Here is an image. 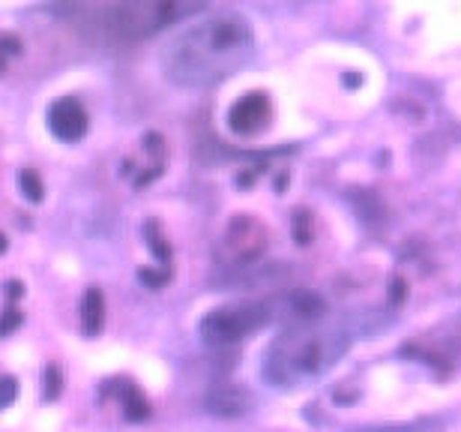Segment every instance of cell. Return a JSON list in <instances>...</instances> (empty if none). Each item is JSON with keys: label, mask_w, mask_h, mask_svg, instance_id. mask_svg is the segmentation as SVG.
I'll use <instances>...</instances> for the list:
<instances>
[{"label": "cell", "mask_w": 461, "mask_h": 432, "mask_svg": "<svg viewBox=\"0 0 461 432\" xmlns=\"http://www.w3.org/2000/svg\"><path fill=\"white\" fill-rule=\"evenodd\" d=\"M255 54V31L249 18L237 13H219L189 24L165 45L162 67L174 85L180 87H213Z\"/></svg>", "instance_id": "cell-1"}, {"label": "cell", "mask_w": 461, "mask_h": 432, "mask_svg": "<svg viewBox=\"0 0 461 432\" xmlns=\"http://www.w3.org/2000/svg\"><path fill=\"white\" fill-rule=\"evenodd\" d=\"M204 4L207 0H117L108 13V27L120 42H144L198 13Z\"/></svg>", "instance_id": "cell-2"}, {"label": "cell", "mask_w": 461, "mask_h": 432, "mask_svg": "<svg viewBox=\"0 0 461 432\" xmlns=\"http://www.w3.org/2000/svg\"><path fill=\"white\" fill-rule=\"evenodd\" d=\"M339 352L327 336L318 334H285L273 348L270 375L279 381H294L297 375L321 372Z\"/></svg>", "instance_id": "cell-3"}, {"label": "cell", "mask_w": 461, "mask_h": 432, "mask_svg": "<svg viewBox=\"0 0 461 432\" xmlns=\"http://www.w3.org/2000/svg\"><path fill=\"white\" fill-rule=\"evenodd\" d=\"M267 316L264 303H234V307H219L201 321V336L210 345H234L240 339H246L252 330H258Z\"/></svg>", "instance_id": "cell-4"}, {"label": "cell", "mask_w": 461, "mask_h": 432, "mask_svg": "<svg viewBox=\"0 0 461 432\" xmlns=\"http://www.w3.org/2000/svg\"><path fill=\"white\" fill-rule=\"evenodd\" d=\"M225 246L234 262H252L267 250V228L258 219L240 214L230 219L225 232Z\"/></svg>", "instance_id": "cell-5"}, {"label": "cell", "mask_w": 461, "mask_h": 432, "mask_svg": "<svg viewBox=\"0 0 461 432\" xmlns=\"http://www.w3.org/2000/svg\"><path fill=\"white\" fill-rule=\"evenodd\" d=\"M90 126V117H87V108L81 106V99L76 97H60L54 99L51 108H49V130L54 139L60 142H78L85 139Z\"/></svg>", "instance_id": "cell-6"}, {"label": "cell", "mask_w": 461, "mask_h": 432, "mask_svg": "<svg viewBox=\"0 0 461 432\" xmlns=\"http://www.w3.org/2000/svg\"><path fill=\"white\" fill-rule=\"evenodd\" d=\"M273 117V106L270 97L261 94V90H252V94L240 97L234 106L228 108V126L240 135H255L261 133Z\"/></svg>", "instance_id": "cell-7"}, {"label": "cell", "mask_w": 461, "mask_h": 432, "mask_svg": "<svg viewBox=\"0 0 461 432\" xmlns=\"http://www.w3.org/2000/svg\"><path fill=\"white\" fill-rule=\"evenodd\" d=\"M207 406L213 415L219 418H240V415H246L249 406H252V400H249V393L246 391H237V388H222V391H216L213 397L207 400Z\"/></svg>", "instance_id": "cell-8"}, {"label": "cell", "mask_w": 461, "mask_h": 432, "mask_svg": "<svg viewBox=\"0 0 461 432\" xmlns=\"http://www.w3.org/2000/svg\"><path fill=\"white\" fill-rule=\"evenodd\" d=\"M103 321H105V298L99 289H87L85 291V300H81V330L87 336H96L103 330Z\"/></svg>", "instance_id": "cell-9"}, {"label": "cell", "mask_w": 461, "mask_h": 432, "mask_svg": "<svg viewBox=\"0 0 461 432\" xmlns=\"http://www.w3.org/2000/svg\"><path fill=\"white\" fill-rule=\"evenodd\" d=\"M123 415L129 420H144L147 415H150V409H147V400L138 393L135 384H123Z\"/></svg>", "instance_id": "cell-10"}, {"label": "cell", "mask_w": 461, "mask_h": 432, "mask_svg": "<svg viewBox=\"0 0 461 432\" xmlns=\"http://www.w3.org/2000/svg\"><path fill=\"white\" fill-rule=\"evenodd\" d=\"M18 180H22V189L27 192V198H31V201H40V198H42V180L36 178V174H33L31 169H24V171H22V178H18Z\"/></svg>", "instance_id": "cell-11"}, {"label": "cell", "mask_w": 461, "mask_h": 432, "mask_svg": "<svg viewBox=\"0 0 461 432\" xmlns=\"http://www.w3.org/2000/svg\"><path fill=\"white\" fill-rule=\"evenodd\" d=\"M51 381V388H45V393H49V397L54 400L60 393V372H58V366H51L49 372H45V384Z\"/></svg>", "instance_id": "cell-12"}, {"label": "cell", "mask_w": 461, "mask_h": 432, "mask_svg": "<svg viewBox=\"0 0 461 432\" xmlns=\"http://www.w3.org/2000/svg\"><path fill=\"white\" fill-rule=\"evenodd\" d=\"M18 321H22V316H18V309L13 307V300H9V307H6V321H4V334H13Z\"/></svg>", "instance_id": "cell-13"}, {"label": "cell", "mask_w": 461, "mask_h": 432, "mask_svg": "<svg viewBox=\"0 0 461 432\" xmlns=\"http://www.w3.org/2000/svg\"><path fill=\"white\" fill-rule=\"evenodd\" d=\"M13 397H15V381L6 379V402H4V406H9V402H13Z\"/></svg>", "instance_id": "cell-14"}]
</instances>
